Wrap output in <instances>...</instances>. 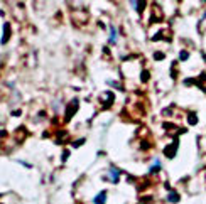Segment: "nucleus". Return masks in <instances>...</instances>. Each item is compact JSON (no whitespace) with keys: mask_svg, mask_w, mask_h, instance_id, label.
<instances>
[{"mask_svg":"<svg viewBox=\"0 0 206 204\" xmlns=\"http://www.w3.org/2000/svg\"><path fill=\"white\" fill-rule=\"evenodd\" d=\"M106 199V192H100L98 197H95V204H103Z\"/></svg>","mask_w":206,"mask_h":204,"instance_id":"obj_1","label":"nucleus"}]
</instances>
